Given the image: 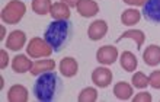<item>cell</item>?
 Wrapping results in <instances>:
<instances>
[{
	"mask_svg": "<svg viewBox=\"0 0 160 102\" xmlns=\"http://www.w3.org/2000/svg\"><path fill=\"white\" fill-rule=\"evenodd\" d=\"M73 38V23L70 19H54L48 23L44 32V39L50 44L54 53H61Z\"/></svg>",
	"mask_w": 160,
	"mask_h": 102,
	"instance_id": "obj_1",
	"label": "cell"
},
{
	"mask_svg": "<svg viewBox=\"0 0 160 102\" xmlns=\"http://www.w3.org/2000/svg\"><path fill=\"white\" fill-rule=\"evenodd\" d=\"M61 89V80H60L58 74L51 70L39 74L34 83L32 92L37 101L41 102H51L54 101Z\"/></svg>",
	"mask_w": 160,
	"mask_h": 102,
	"instance_id": "obj_2",
	"label": "cell"
},
{
	"mask_svg": "<svg viewBox=\"0 0 160 102\" xmlns=\"http://www.w3.org/2000/svg\"><path fill=\"white\" fill-rule=\"evenodd\" d=\"M26 13V6L21 0H12L9 2L2 10V21L8 25H16L22 21V18Z\"/></svg>",
	"mask_w": 160,
	"mask_h": 102,
	"instance_id": "obj_3",
	"label": "cell"
},
{
	"mask_svg": "<svg viewBox=\"0 0 160 102\" xmlns=\"http://www.w3.org/2000/svg\"><path fill=\"white\" fill-rule=\"evenodd\" d=\"M26 53H28V55L32 57V59H41V57H50V55L54 53V50L50 47V44L47 43L44 38L34 37V38H31V41L28 43Z\"/></svg>",
	"mask_w": 160,
	"mask_h": 102,
	"instance_id": "obj_4",
	"label": "cell"
},
{
	"mask_svg": "<svg viewBox=\"0 0 160 102\" xmlns=\"http://www.w3.org/2000/svg\"><path fill=\"white\" fill-rule=\"evenodd\" d=\"M141 13L146 18V21L160 25V0H147Z\"/></svg>",
	"mask_w": 160,
	"mask_h": 102,
	"instance_id": "obj_5",
	"label": "cell"
},
{
	"mask_svg": "<svg viewBox=\"0 0 160 102\" xmlns=\"http://www.w3.org/2000/svg\"><path fill=\"white\" fill-rule=\"evenodd\" d=\"M118 48L114 47V45H103L96 51V60L101 64H105V66L114 64L118 60Z\"/></svg>",
	"mask_w": 160,
	"mask_h": 102,
	"instance_id": "obj_6",
	"label": "cell"
},
{
	"mask_svg": "<svg viewBox=\"0 0 160 102\" xmlns=\"http://www.w3.org/2000/svg\"><path fill=\"white\" fill-rule=\"evenodd\" d=\"M112 72L108 67H96L92 72V82L98 88H108L112 83Z\"/></svg>",
	"mask_w": 160,
	"mask_h": 102,
	"instance_id": "obj_7",
	"label": "cell"
},
{
	"mask_svg": "<svg viewBox=\"0 0 160 102\" xmlns=\"http://www.w3.org/2000/svg\"><path fill=\"white\" fill-rule=\"evenodd\" d=\"M26 44V34L21 29H15L9 34L6 39V47L10 51H19L25 47Z\"/></svg>",
	"mask_w": 160,
	"mask_h": 102,
	"instance_id": "obj_8",
	"label": "cell"
},
{
	"mask_svg": "<svg viewBox=\"0 0 160 102\" xmlns=\"http://www.w3.org/2000/svg\"><path fill=\"white\" fill-rule=\"evenodd\" d=\"M108 32V23L103 19H96L93 21L88 28V37L92 41H99L106 35Z\"/></svg>",
	"mask_w": 160,
	"mask_h": 102,
	"instance_id": "obj_9",
	"label": "cell"
},
{
	"mask_svg": "<svg viewBox=\"0 0 160 102\" xmlns=\"http://www.w3.org/2000/svg\"><path fill=\"white\" fill-rule=\"evenodd\" d=\"M76 9L77 13L83 18H93L99 13V4L95 0H80Z\"/></svg>",
	"mask_w": 160,
	"mask_h": 102,
	"instance_id": "obj_10",
	"label": "cell"
},
{
	"mask_svg": "<svg viewBox=\"0 0 160 102\" xmlns=\"http://www.w3.org/2000/svg\"><path fill=\"white\" fill-rule=\"evenodd\" d=\"M60 73L66 77H74L79 73V63L73 57H64L58 64Z\"/></svg>",
	"mask_w": 160,
	"mask_h": 102,
	"instance_id": "obj_11",
	"label": "cell"
},
{
	"mask_svg": "<svg viewBox=\"0 0 160 102\" xmlns=\"http://www.w3.org/2000/svg\"><path fill=\"white\" fill-rule=\"evenodd\" d=\"M143 60L144 63L150 66V67H156L160 64V47L156 44L148 45L146 50L143 51Z\"/></svg>",
	"mask_w": 160,
	"mask_h": 102,
	"instance_id": "obj_12",
	"label": "cell"
},
{
	"mask_svg": "<svg viewBox=\"0 0 160 102\" xmlns=\"http://www.w3.org/2000/svg\"><path fill=\"white\" fill-rule=\"evenodd\" d=\"M32 61H31L25 54H18L13 57L12 60V69L15 73H19V74H23L26 72H31L32 69Z\"/></svg>",
	"mask_w": 160,
	"mask_h": 102,
	"instance_id": "obj_13",
	"label": "cell"
},
{
	"mask_svg": "<svg viewBox=\"0 0 160 102\" xmlns=\"http://www.w3.org/2000/svg\"><path fill=\"white\" fill-rule=\"evenodd\" d=\"M29 98L28 89L22 85H13L8 90V101L9 102H26Z\"/></svg>",
	"mask_w": 160,
	"mask_h": 102,
	"instance_id": "obj_14",
	"label": "cell"
},
{
	"mask_svg": "<svg viewBox=\"0 0 160 102\" xmlns=\"http://www.w3.org/2000/svg\"><path fill=\"white\" fill-rule=\"evenodd\" d=\"M55 69V61L52 59H42V60H37L34 64H32V69H31V74L34 76H39L45 72H51Z\"/></svg>",
	"mask_w": 160,
	"mask_h": 102,
	"instance_id": "obj_15",
	"label": "cell"
},
{
	"mask_svg": "<svg viewBox=\"0 0 160 102\" xmlns=\"http://www.w3.org/2000/svg\"><path fill=\"white\" fill-rule=\"evenodd\" d=\"M132 94H134V89L127 82H118L114 85V95L119 101H128L132 98Z\"/></svg>",
	"mask_w": 160,
	"mask_h": 102,
	"instance_id": "obj_16",
	"label": "cell"
},
{
	"mask_svg": "<svg viewBox=\"0 0 160 102\" xmlns=\"http://www.w3.org/2000/svg\"><path fill=\"white\" fill-rule=\"evenodd\" d=\"M125 38H130V39H132V41H135L137 50H140V48L143 47L144 41H146V35H144L143 31H140V29H128V31H124V32L119 35L118 39H117V43H119V41H122V39H125Z\"/></svg>",
	"mask_w": 160,
	"mask_h": 102,
	"instance_id": "obj_17",
	"label": "cell"
},
{
	"mask_svg": "<svg viewBox=\"0 0 160 102\" xmlns=\"http://www.w3.org/2000/svg\"><path fill=\"white\" fill-rule=\"evenodd\" d=\"M119 64L121 67L125 70V72H134L137 66H138V60L135 57V54H132L131 51H124L121 55H119Z\"/></svg>",
	"mask_w": 160,
	"mask_h": 102,
	"instance_id": "obj_18",
	"label": "cell"
},
{
	"mask_svg": "<svg viewBox=\"0 0 160 102\" xmlns=\"http://www.w3.org/2000/svg\"><path fill=\"white\" fill-rule=\"evenodd\" d=\"M50 15L52 16V19H68L72 12H70V6L63 2H57V3H52L51 6V12Z\"/></svg>",
	"mask_w": 160,
	"mask_h": 102,
	"instance_id": "obj_19",
	"label": "cell"
},
{
	"mask_svg": "<svg viewBox=\"0 0 160 102\" xmlns=\"http://www.w3.org/2000/svg\"><path fill=\"white\" fill-rule=\"evenodd\" d=\"M141 19V12L137 9H125L121 13V23L125 26H132Z\"/></svg>",
	"mask_w": 160,
	"mask_h": 102,
	"instance_id": "obj_20",
	"label": "cell"
},
{
	"mask_svg": "<svg viewBox=\"0 0 160 102\" xmlns=\"http://www.w3.org/2000/svg\"><path fill=\"white\" fill-rule=\"evenodd\" d=\"M51 0H32V4L31 8L37 15H41V16H45L51 12Z\"/></svg>",
	"mask_w": 160,
	"mask_h": 102,
	"instance_id": "obj_21",
	"label": "cell"
},
{
	"mask_svg": "<svg viewBox=\"0 0 160 102\" xmlns=\"http://www.w3.org/2000/svg\"><path fill=\"white\" fill-rule=\"evenodd\" d=\"M131 82H132V86L137 88V89H146L150 85L148 76H146L143 72H135L131 77Z\"/></svg>",
	"mask_w": 160,
	"mask_h": 102,
	"instance_id": "obj_22",
	"label": "cell"
},
{
	"mask_svg": "<svg viewBox=\"0 0 160 102\" xmlns=\"http://www.w3.org/2000/svg\"><path fill=\"white\" fill-rule=\"evenodd\" d=\"M79 102H96L98 101V90L95 88H84V89L80 90L79 94Z\"/></svg>",
	"mask_w": 160,
	"mask_h": 102,
	"instance_id": "obj_23",
	"label": "cell"
},
{
	"mask_svg": "<svg viewBox=\"0 0 160 102\" xmlns=\"http://www.w3.org/2000/svg\"><path fill=\"white\" fill-rule=\"evenodd\" d=\"M148 80H150V86L153 89H160V70H154L150 73Z\"/></svg>",
	"mask_w": 160,
	"mask_h": 102,
	"instance_id": "obj_24",
	"label": "cell"
},
{
	"mask_svg": "<svg viewBox=\"0 0 160 102\" xmlns=\"http://www.w3.org/2000/svg\"><path fill=\"white\" fill-rule=\"evenodd\" d=\"M152 101H153L152 94H148V92H140L132 98V102H152Z\"/></svg>",
	"mask_w": 160,
	"mask_h": 102,
	"instance_id": "obj_25",
	"label": "cell"
},
{
	"mask_svg": "<svg viewBox=\"0 0 160 102\" xmlns=\"http://www.w3.org/2000/svg\"><path fill=\"white\" fill-rule=\"evenodd\" d=\"M8 63H9V54L6 50H2L0 51V69L3 70V69L8 67Z\"/></svg>",
	"mask_w": 160,
	"mask_h": 102,
	"instance_id": "obj_26",
	"label": "cell"
},
{
	"mask_svg": "<svg viewBox=\"0 0 160 102\" xmlns=\"http://www.w3.org/2000/svg\"><path fill=\"white\" fill-rule=\"evenodd\" d=\"M122 2L130 4V6H144L147 0H122Z\"/></svg>",
	"mask_w": 160,
	"mask_h": 102,
	"instance_id": "obj_27",
	"label": "cell"
},
{
	"mask_svg": "<svg viewBox=\"0 0 160 102\" xmlns=\"http://www.w3.org/2000/svg\"><path fill=\"white\" fill-rule=\"evenodd\" d=\"M63 3H66V4H68L70 8H76L77 6V3H79L80 0H61Z\"/></svg>",
	"mask_w": 160,
	"mask_h": 102,
	"instance_id": "obj_28",
	"label": "cell"
},
{
	"mask_svg": "<svg viewBox=\"0 0 160 102\" xmlns=\"http://www.w3.org/2000/svg\"><path fill=\"white\" fill-rule=\"evenodd\" d=\"M0 32H2L0 39H4V35H6V29H4V26H2V28H0Z\"/></svg>",
	"mask_w": 160,
	"mask_h": 102,
	"instance_id": "obj_29",
	"label": "cell"
},
{
	"mask_svg": "<svg viewBox=\"0 0 160 102\" xmlns=\"http://www.w3.org/2000/svg\"><path fill=\"white\" fill-rule=\"evenodd\" d=\"M3 77H0V88H3V86H4V83H3Z\"/></svg>",
	"mask_w": 160,
	"mask_h": 102,
	"instance_id": "obj_30",
	"label": "cell"
}]
</instances>
